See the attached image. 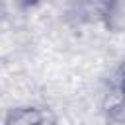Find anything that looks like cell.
Masks as SVG:
<instances>
[{
  "instance_id": "obj_1",
  "label": "cell",
  "mask_w": 125,
  "mask_h": 125,
  "mask_svg": "<svg viewBox=\"0 0 125 125\" xmlns=\"http://www.w3.org/2000/svg\"><path fill=\"white\" fill-rule=\"evenodd\" d=\"M41 123H43V111L31 105L12 109L4 121V125H41Z\"/></svg>"
},
{
  "instance_id": "obj_2",
  "label": "cell",
  "mask_w": 125,
  "mask_h": 125,
  "mask_svg": "<svg viewBox=\"0 0 125 125\" xmlns=\"http://www.w3.org/2000/svg\"><path fill=\"white\" fill-rule=\"evenodd\" d=\"M119 92H121V98L125 100V68H123V72L119 76Z\"/></svg>"
},
{
  "instance_id": "obj_3",
  "label": "cell",
  "mask_w": 125,
  "mask_h": 125,
  "mask_svg": "<svg viewBox=\"0 0 125 125\" xmlns=\"http://www.w3.org/2000/svg\"><path fill=\"white\" fill-rule=\"evenodd\" d=\"M21 2H23L25 6H33V4H37L39 0H21Z\"/></svg>"
}]
</instances>
